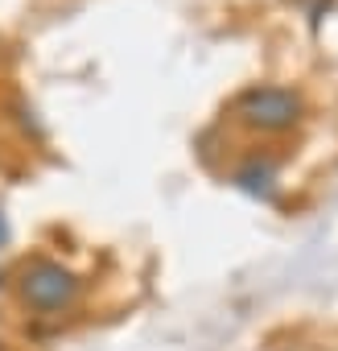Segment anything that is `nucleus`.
I'll list each match as a JSON object with an SVG mask.
<instances>
[{"label":"nucleus","mask_w":338,"mask_h":351,"mask_svg":"<svg viewBox=\"0 0 338 351\" xmlns=\"http://www.w3.org/2000/svg\"><path fill=\"white\" fill-rule=\"evenodd\" d=\"M305 116V99L293 91V87H248L239 99H235V120L256 128V132H289L297 128Z\"/></svg>","instance_id":"obj_2"},{"label":"nucleus","mask_w":338,"mask_h":351,"mask_svg":"<svg viewBox=\"0 0 338 351\" xmlns=\"http://www.w3.org/2000/svg\"><path fill=\"white\" fill-rule=\"evenodd\" d=\"M79 289L83 285H79L75 269H66L62 261H50V256L29 261L21 269V277H17L21 302L29 310H38V314H62V310H70L79 302Z\"/></svg>","instance_id":"obj_1"},{"label":"nucleus","mask_w":338,"mask_h":351,"mask_svg":"<svg viewBox=\"0 0 338 351\" xmlns=\"http://www.w3.org/2000/svg\"><path fill=\"white\" fill-rule=\"evenodd\" d=\"M9 240V223H5V215H0V244Z\"/></svg>","instance_id":"obj_4"},{"label":"nucleus","mask_w":338,"mask_h":351,"mask_svg":"<svg viewBox=\"0 0 338 351\" xmlns=\"http://www.w3.org/2000/svg\"><path fill=\"white\" fill-rule=\"evenodd\" d=\"M235 186L248 191V195H256V199H272V195H276V165L252 157L248 165L235 169Z\"/></svg>","instance_id":"obj_3"}]
</instances>
